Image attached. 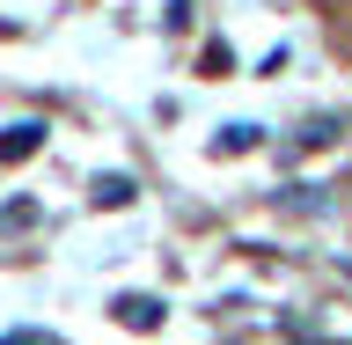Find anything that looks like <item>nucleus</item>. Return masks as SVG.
Wrapping results in <instances>:
<instances>
[{
  "label": "nucleus",
  "mask_w": 352,
  "mask_h": 345,
  "mask_svg": "<svg viewBox=\"0 0 352 345\" xmlns=\"http://www.w3.org/2000/svg\"><path fill=\"white\" fill-rule=\"evenodd\" d=\"M118 324L125 331H162V302L154 294H118Z\"/></svg>",
  "instance_id": "nucleus-1"
},
{
  "label": "nucleus",
  "mask_w": 352,
  "mask_h": 345,
  "mask_svg": "<svg viewBox=\"0 0 352 345\" xmlns=\"http://www.w3.org/2000/svg\"><path fill=\"white\" fill-rule=\"evenodd\" d=\"M30 147H37V125H8V140H0V154L15 162V154H30Z\"/></svg>",
  "instance_id": "nucleus-3"
},
{
  "label": "nucleus",
  "mask_w": 352,
  "mask_h": 345,
  "mask_svg": "<svg viewBox=\"0 0 352 345\" xmlns=\"http://www.w3.org/2000/svg\"><path fill=\"white\" fill-rule=\"evenodd\" d=\"M30 220H37V198H15V206H0V236H8V228H30Z\"/></svg>",
  "instance_id": "nucleus-2"
},
{
  "label": "nucleus",
  "mask_w": 352,
  "mask_h": 345,
  "mask_svg": "<svg viewBox=\"0 0 352 345\" xmlns=\"http://www.w3.org/2000/svg\"><path fill=\"white\" fill-rule=\"evenodd\" d=\"M125 198H132L125 176H103V184H96V206H125Z\"/></svg>",
  "instance_id": "nucleus-4"
}]
</instances>
